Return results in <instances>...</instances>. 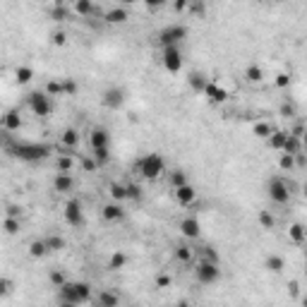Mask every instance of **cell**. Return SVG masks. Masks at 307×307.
<instances>
[{
	"instance_id": "cell-1",
	"label": "cell",
	"mask_w": 307,
	"mask_h": 307,
	"mask_svg": "<svg viewBox=\"0 0 307 307\" xmlns=\"http://www.w3.org/2000/svg\"><path fill=\"white\" fill-rule=\"evenodd\" d=\"M10 151H12L19 161L36 163V161H46V158L53 154V147H51V144H39V142H17V144H12Z\"/></svg>"
},
{
	"instance_id": "cell-2",
	"label": "cell",
	"mask_w": 307,
	"mask_h": 307,
	"mask_svg": "<svg viewBox=\"0 0 307 307\" xmlns=\"http://www.w3.org/2000/svg\"><path fill=\"white\" fill-rule=\"evenodd\" d=\"M94 295L91 286L87 281H67L63 288H58V300H65V302H75V305H84L89 302Z\"/></svg>"
},
{
	"instance_id": "cell-3",
	"label": "cell",
	"mask_w": 307,
	"mask_h": 307,
	"mask_svg": "<svg viewBox=\"0 0 307 307\" xmlns=\"http://www.w3.org/2000/svg\"><path fill=\"white\" fill-rule=\"evenodd\" d=\"M134 168H137V173L142 175L144 180H156V178H161L166 173V161L161 154H144L134 163Z\"/></svg>"
},
{
	"instance_id": "cell-4",
	"label": "cell",
	"mask_w": 307,
	"mask_h": 307,
	"mask_svg": "<svg viewBox=\"0 0 307 307\" xmlns=\"http://www.w3.org/2000/svg\"><path fill=\"white\" fill-rule=\"evenodd\" d=\"M27 106L34 115L39 118H48L53 113V99L46 94V91H29L27 94Z\"/></svg>"
},
{
	"instance_id": "cell-5",
	"label": "cell",
	"mask_w": 307,
	"mask_h": 307,
	"mask_svg": "<svg viewBox=\"0 0 307 307\" xmlns=\"http://www.w3.org/2000/svg\"><path fill=\"white\" fill-rule=\"evenodd\" d=\"M185 36H187V27H185V24H166L163 29L158 32L156 41L161 43V48H173V46H178Z\"/></svg>"
},
{
	"instance_id": "cell-6",
	"label": "cell",
	"mask_w": 307,
	"mask_h": 307,
	"mask_svg": "<svg viewBox=\"0 0 307 307\" xmlns=\"http://www.w3.org/2000/svg\"><path fill=\"white\" fill-rule=\"evenodd\" d=\"M267 195H269V199L274 202V204H278V206H284V204H288L291 202V185L284 180V178H271V180L267 182Z\"/></svg>"
},
{
	"instance_id": "cell-7",
	"label": "cell",
	"mask_w": 307,
	"mask_h": 307,
	"mask_svg": "<svg viewBox=\"0 0 307 307\" xmlns=\"http://www.w3.org/2000/svg\"><path fill=\"white\" fill-rule=\"evenodd\" d=\"M195 278H197V284H202V286L219 284V278H221L219 264H211V262L199 259L197 264H195Z\"/></svg>"
},
{
	"instance_id": "cell-8",
	"label": "cell",
	"mask_w": 307,
	"mask_h": 307,
	"mask_svg": "<svg viewBox=\"0 0 307 307\" xmlns=\"http://www.w3.org/2000/svg\"><path fill=\"white\" fill-rule=\"evenodd\" d=\"M63 216H65V223L67 226H72V228H79L82 223H84V209H82V202L79 199H67L65 202V211H63Z\"/></svg>"
},
{
	"instance_id": "cell-9",
	"label": "cell",
	"mask_w": 307,
	"mask_h": 307,
	"mask_svg": "<svg viewBox=\"0 0 307 307\" xmlns=\"http://www.w3.org/2000/svg\"><path fill=\"white\" fill-rule=\"evenodd\" d=\"M163 67L171 75H178V72L182 70V53H180V48L173 46V48H163Z\"/></svg>"
},
{
	"instance_id": "cell-10",
	"label": "cell",
	"mask_w": 307,
	"mask_h": 307,
	"mask_svg": "<svg viewBox=\"0 0 307 307\" xmlns=\"http://www.w3.org/2000/svg\"><path fill=\"white\" fill-rule=\"evenodd\" d=\"M101 101H103V106H106V108L120 110L123 106H125V91H123L120 87H108L106 91H103Z\"/></svg>"
},
{
	"instance_id": "cell-11",
	"label": "cell",
	"mask_w": 307,
	"mask_h": 307,
	"mask_svg": "<svg viewBox=\"0 0 307 307\" xmlns=\"http://www.w3.org/2000/svg\"><path fill=\"white\" fill-rule=\"evenodd\" d=\"M75 187H77V182H75L72 173H55V178H53V190L58 192V195H70Z\"/></svg>"
},
{
	"instance_id": "cell-12",
	"label": "cell",
	"mask_w": 307,
	"mask_h": 307,
	"mask_svg": "<svg viewBox=\"0 0 307 307\" xmlns=\"http://www.w3.org/2000/svg\"><path fill=\"white\" fill-rule=\"evenodd\" d=\"M180 233L187 240H197L199 235H202V223H199L195 216H185V219L180 221Z\"/></svg>"
},
{
	"instance_id": "cell-13",
	"label": "cell",
	"mask_w": 307,
	"mask_h": 307,
	"mask_svg": "<svg viewBox=\"0 0 307 307\" xmlns=\"http://www.w3.org/2000/svg\"><path fill=\"white\" fill-rule=\"evenodd\" d=\"M101 216H103V221H108V223H120V221L125 219V209H123L118 202H108V204L101 206Z\"/></svg>"
},
{
	"instance_id": "cell-14",
	"label": "cell",
	"mask_w": 307,
	"mask_h": 307,
	"mask_svg": "<svg viewBox=\"0 0 307 307\" xmlns=\"http://www.w3.org/2000/svg\"><path fill=\"white\" fill-rule=\"evenodd\" d=\"M89 144H91V151L110 147V134H108V130H106V127H94V130L89 132Z\"/></svg>"
},
{
	"instance_id": "cell-15",
	"label": "cell",
	"mask_w": 307,
	"mask_h": 307,
	"mask_svg": "<svg viewBox=\"0 0 307 307\" xmlns=\"http://www.w3.org/2000/svg\"><path fill=\"white\" fill-rule=\"evenodd\" d=\"M75 171V154L67 149H60L55 158V173H72Z\"/></svg>"
},
{
	"instance_id": "cell-16",
	"label": "cell",
	"mask_w": 307,
	"mask_h": 307,
	"mask_svg": "<svg viewBox=\"0 0 307 307\" xmlns=\"http://www.w3.org/2000/svg\"><path fill=\"white\" fill-rule=\"evenodd\" d=\"M175 199H178V204L180 206H192L197 202V190L192 187V185H182V187L173 190Z\"/></svg>"
},
{
	"instance_id": "cell-17",
	"label": "cell",
	"mask_w": 307,
	"mask_h": 307,
	"mask_svg": "<svg viewBox=\"0 0 307 307\" xmlns=\"http://www.w3.org/2000/svg\"><path fill=\"white\" fill-rule=\"evenodd\" d=\"M19 127H22V118H19V110H8L5 115H3V130L5 132H19Z\"/></svg>"
},
{
	"instance_id": "cell-18",
	"label": "cell",
	"mask_w": 307,
	"mask_h": 307,
	"mask_svg": "<svg viewBox=\"0 0 307 307\" xmlns=\"http://www.w3.org/2000/svg\"><path fill=\"white\" fill-rule=\"evenodd\" d=\"M204 94H206V99H209L211 103H223L226 99H228V91L221 87V84H216V82H209V84H206Z\"/></svg>"
},
{
	"instance_id": "cell-19",
	"label": "cell",
	"mask_w": 307,
	"mask_h": 307,
	"mask_svg": "<svg viewBox=\"0 0 307 307\" xmlns=\"http://www.w3.org/2000/svg\"><path fill=\"white\" fill-rule=\"evenodd\" d=\"M209 82H211V79L206 77V75H202V72H190V77H187L190 89H192V91H197V94H204Z\"/></svg>"
},
{
	"instance_id": "cell-20",
	"label": "cell",
	"mask_w": 307,
	"mask_h": 307,
	"mask_svg": "<svg viewBox=\"0 0 307 307\" xmlns=\"http://www.w3.org/2000/svg\"><path fill=\"white\" fill-rule=\"evenodd\" d=\"M288 134H291V132H286V130H274V132H271V137L267 139L269 149L281 151V154H284V147H286V142H288Z\"/></svg>"
},
{
	"instance_id": "cell-21",
	"label": "cell",
	"mask_w": 307,
	"mask_h": 307,
	"mask_svg": "<svg viewBox=\"0 0 307 307\" xmlns=\"http://www.w3.org/2000/svg\"><path fill=\"white\" fill-rule=\"evenodd\" d=\"M60 142H63V147L67 151H75L79 147V132L75 127H65L63 134H60Z\"/></svg>"
},
{
	"instance_id": "cell-22",
	"label": "cell",
	"mask_w": 307,
	"mask_h": 307,
	"mask_svg": "<svg viewBox=\"0 0 307 307\" xmlns=\"http://www.w3.org/2000/svg\"><path fill=\"white\" fill-rule=\"evenodd\" d=\"M96 305L99 307H120V295L115 291H101L96 295Z\"/></svg>"
},
{
	"instance_id": "cell-23",
	"label": "cell",
	"mask_w": 307,
	"mask_h": 307,
	"mask_svg": "<svg viewBox=\"0 0 307 307\" xmlns=\"http://www.w3.org/2000/svg\"><path fill=\"white\" fill-rule=\"evenodd\" d=\"M288 238H291V243H295V245H305L307 228L302 223H291V226H288Z\"/></svg>"
},
{
	"instance_id": "cell-24",
	"label": "cell",
	"mask_w": 307,
	"mask_h": 307,
	"mask_svg": "<svg viewBox=\"0 0 307 307\" xmlns=\"http://www.w3.org/2000/svg\"><path fill=\"white\" fill-rule=\"evenodd\" d=\"M127 17H130L127 15V10L118 5V8H110L108 12L103 15V19H106L108 24H123V22H127Z\"/></svg>"
},
{
	"instance_id": "cell-25",
	"label": "cell",
	"mask_w": 307,
	"mask_h": 307,
	"mask_svg": "<svg viewBox=\"0 0 307 307\" xmlns=\"http://www.w3.org/2000/svg\"><path fill=\"white\" fill-rule=\"evenodd\" d=\"M108 195H110V199L113 202H125L127 199V185L125 182H110L108 185Z\"/></svg>"
},
{
	"instance_id": "cell-26",
	"label": "cell",
	"mask_w": 307,
	"mask_h": 307,
	"mask_svg": "<svg viewBox=\"0 0 307 307\" xmlns=\"http://www.w3.org/2000/svg\"><path fill=\"white\" fill-rule=\"evenodd\" d=\"M173 254L180 264H192V262H195V250H192L190 245H178L173 250Z\"/></svg>"
},
{
	"instance_id": "cell-27",
	"label": "cell",
	"mask_w": 307,
	"mask_h": 307,
	"mask_svg": "<svg viewBox=\"0 0 307 307\" xmlns=\"http://www.w3.org/2000/svg\"><path fill=\"white\" fill-rule=\"evenodd\" d=\"M264 267H267V271H271V274H281L286 269V259L278 257V254H269L267 259H264Z\"/></svg>"
},
{
	"instance_id": "cell-28",
	"label": "cell",
	"mask_w": 307,
	"mask_h": 307,
	"mask_svg": "<svg viewBox=\"0 0 307 307\" xmlns=\"http://www.w3.org/2000/svg\"><path fill=\"white\" fill-rule=\"evenodd\" d=\"M43 240H46L48 254H53V252H60V250H65V238H63V235H58V233H51V235H46Z\"/></svg>"
},
{
	"instance_id": "cell-29",
	"label": "cell",
	"mask_w": 307,
	"mask_h": 307,
	"mask_svg": "<svg viewBox=\"0 0 307 307\" xmlns=\"http://www.w3.org/2000/svg\"><path fill=\"white\" fill-rule=\"evenodd\" d=\"M302 139L300 137H293V134H288V142H286L284 147V154H291V156H300L302 154Z\"/></svg>"
},
{
	"instance_id": "cell-30",
	"label": "cell",
	"mask_w": 307,
	"mask_h": 307,
	"mask_svg": "<svg viewBox=\"0 0 307 307\" xmlns=\"http://www.w3.org/2000/svg\"><path fill=\"white\" fill-rule=\"evenodd\" d=\"M72 10H75L77 15H82V17H89V15H96V12H99V8L91 5L89 0H77V3L72 5Z\"/></svg>"
},
{
	"instance_id": "cell-31",
	"label": "cell",
	"mask_w": 307,
	"mask_h": 307,
	"mask_svg": "<svg viewBox=\"0 0 307 307\" xmlns=\"http://www.w3.org/2000/svg\"><path fill=\"white\" fill-rule=\"evenodd\" d=\"M46 254H48L46 240H32V243H29V257L41 259V257H46Z\"/></svg>"
},
{
	"instance_id": "cell-32",
	"label": "cell",
	"mask_w": 307,
	"mask_h": 307,
	"mask_svg": "<svg viewBox=\"0 0 307 307\" xmlns=\"http://www.w3.org/2000/svg\"><path fill=\"white\" fill-rule=\"evenodd\" d=\"M127 267V254L125 252H113L108 259V269L110 271H120V269Z\"/></svg>"
},
{
	"instance_id": "cell-33",
	"label": "cell",
	"mask_w": 307,
	"mask_h": 307,
	"mask_svg": "<svg viewBox=\"0 0 307 307\" xmlns=\"http://www.w3.org/2000/svg\"><path fill=\"white\" fill-rule=\"evenodd\" d=\"M168 182H171V187L173 190H178V187H182V185H190V180H187V173L185 171H173V173L168 175Z\"/></svg>"
},
{
	"instance_id": "cell-34",
	"label": "cell",
	"mask_w": 307,
	"mask_h": 307,
	"mask_svg": "<svg viewBox=\"0 0 307 307\" xmlns=\"http://www.w3.org/2000/svg\"><path fill=\"white\" fill-rule=\"evenodd\" d=\"M51 99L53 96H65V87H63V79H51V82H46V89H43Z\"/></svg>"
},
{
	"instance_id": "cell-35",
	"label": "cell",
	"mask_w": 307,
	"mask_h": 307,
	"mask_svg": "<svg viewBox=\"0 0 307 307\" xmlns=\"http://www.w3.org/2000/svg\"><path fill=\"white\" fill-rule=\"evenodd\" d=\"M245 77H247V82L259 84L262 79H264V70H262L259 65H247V67H245Z\"/></svg>"
},
{
	"instance_id": "cell-36",
	"label": "cell",
	"mask_w": 307,
	"mask_h": 307,
	"mask_svg": "<svg viewBox=\"0 0 307 307\" xmlns=\"http://www.w3.org/2000/svg\"><path fill=\"white\" fill-rule=\"evenodd\" d=\"M199 259L211 262V264H221V259H219V252L214 250L211 245H204V247H199Z\"/></svg>"
},
{
	"instance_id": "cell-37",
	"label": "cell",
	"mask_w": 307,
	"mask_h": 307,
	"mask_svg": "<svg viewBox=\"0 0 307 307\" xmlns=\"http://www.w3.org/2000/svg\"><path fill=\"white\" fill-rule=\"evenodd\" d=\"M15 79L19 82V84H29V82L34 79V70L32 67H27V65H19V67L15 70Z\"/></svg>"
},
{
	"instance_id": "cell-38",
	"label": "cell",
	"mask_w": 307,
	"mask_h": 307,
	"mask_svg": "<svg viewBox=\"0 0 307 307\" xmlns=\"http://www.w3.org/2000/svg\"><path fill=\"white\" fill-rule=\"evenodd\" d=\"M271 132H274V127L269 125V123H257V125L252 127V134L257 137V139H269Z\"/></svg>"
},
{
	"instance_id": "cell-39",
	"label": "cell",
	"mask_w": 307,
	"mask_h": 307,
	"mask_svg": "<svg viewBox=\"0 0 307 307\" xmlns=\"http://www.w3.org/2000/svg\"><path fill=\"white\" fill-rule=\"evenodd\" d=\"M257 221H259V226L264 230H274V226H276V219H274V214L271 211H259Z\"/></svg>"
},
{
	"instance_id": "cell-40",
	"label": "cell",
	"mask_w": 307,
	"mask_h": 307,
	"mask_svg": "<svg viewBox=\"0 0 307 307\" xmlns=\"http://www.w3.org/2000/svg\"><path fill=\"white\" fill-rule=\"evenodd\" d=\"M48 281L53 284V288H63V286L67 284V278H65V274L60 271V269H51V274H48Z\"/></svg>"
},
{
	"instance_id": "cell-41",
	"label": "cell",
	"mask_w": 307,
	"mask_h": 307,
	"mask_svg": "<svg viewBox=\"0 0 307 307\" xmlns=\"http://www.w3.org/2000/svg\"><path fill=\"white\" fill-rule=\"evenodd\" d=\"M91 158L96 161V166H106L110 161V147H106V149H94L91 151Z\"/></svg>"
},
{
	"instance_id": "cell-42",
	"label": "cell",
	"mask_w": 307,
	"mask_h": 307,
	"mask_svg": "<svg viewBox=\"0 0 307 307\" xmlns=\"http://www.w3.org/2000/svg\"><path fill=\"white\" fill-rule=\"evenodd\" d=\"M19 219H12V216H5V223H3V228H5V233L8 235H17L19 233Z\"/></svg>"
},
{
	"instance_id": "cell-43",
	"label": "cell",
	"mask_w": 307,
	"mask_h": 307,
	"mask_svg": "<svg viewBox=\"0 0 307 307\" xmlns=\"http://www.w3.org/2000/svg\"><path fill=\"white\" fill-rule=\"evenodd\" d=\"M295 156H291V154H281V158H278V168L281 171H293L295 168Z\"/></svg>"
},
{
	"instance_id": "cell-44",
	"label": "cell",
	"mask_w": 307,
	"mask_h": 307,
	"mask_svg": "<svg viewBox=\"0 0 307 307\" xmlns=\"http://www.w3.org/2000/svg\"><path fill=\"white\" fill-rule=\"evenodd\" d=\"M171 284H173V276H168V274H158L156 278H154V288H158V291L168 288Z\"/></svg>"
},
{
	"instance_id": "cell-45",
	"label": "cell",
	"mask_w": 307,
	"mask_h": 307,
	"mask_svg": "<svg viewBox=\"0 0 307 307\" xmlns=\"http://www.w3.org/2000/svg\"><path fill=\"white\" fill-rule=\"evenodd\" d=\"M63 87H65V96H75L79 91V84L72 77H63Z\"/></svg>"
},
{
	"instance_id": "cell-46",
	"label": "cell",
	"mask_w": 307,
	"mask_h": 307,
	"mask_svg": "<svg viewBox=\"0 0 307 307\" xmlns=\"http://www.w3.org/2000/svg\"><path fill=\"white\" fill-rule=\"evenodd\" d=\"M127 199H134V202L142 199V187L137 182H127Z\"/></svg>"
},
{
	"instance_id": "cell-47",
	"label": "cell",
	"mask_w": 307,
	"mask_h": 307,
	"mask_svg": "<svg viewBox=\"0 0 307 307\" xmlns=\"http://www.w3.org/2000/svg\"><path fill=\"white\" fill-rule=\"evenodd\" d=\"M51 17H53V19H58V22H63V19H67V10H65L63 5H53V10H51Z\"/></svg>"
},
{
	"instance_id": "cell-48",
	"label": "cell",
	"mask_w": 307,
	"mask_h": 307,
	"mask_svg": "<svg viewBox=\"0 0 307 307\" xmlns=\"http://www.w3.org/2000/svg\"><path fill=\"white\" fill-rule=\"evenodd\" d=\"M276 87H278V89L291 87V75H288V72H281V75H276Z\"/></svg>"
},
{
	"instance_id": "cell-49",
	"label": "cell",
	"mask_w": 307,
	"mask_h": 307,
	"mask_svg": "<svg viewBox=\"0 0 307 307\" xmlns=\"http://www.w3.org/2000/svg\"><path fill=\"white\" fill-rule=\"evenodd\" d=\"M51 41H53L55 46H65V41H67V34H65V32H53V34H51Z\"/></svg>"
},
{
	"instance_id": "cell-50",
	"label": "cell",
	"mask_w": 307,
	"mask_h": 307,
	"mask_svg": "<svg viewBox=\"0 0 307 307\" xmlns=\"http://www.w3.org/2000/svg\"><path fill=\"white\" fill-rule=\"evenodd\" d=\"M281 115H284V118H293V115H295V106H291V103H281Z\"/></svg>"
},
{
	"instance_id": "cell-51",
	"label": "cell",
	"mask_w": 307,
	"mask_h": 307,
	"mask_svg": "<svg viewBox=\"0 0 307 307\" xmlns=\"http://www.w3.org/2000/svg\"><path fill=\"white\" fill-rule=\"evenodd\" d=\"M190 15H204V3H190Z\"/></svg>"
},
{
	"instance_id": "cell-52",
	"label": "cell",
	"mask_w": 307,
	"mask_h": 307,
	"mask_svg": "<svg viewBox=\"0 0 307 307\" xmlns=\"http://www.w3.org/2000/svg\"><path fill=\"white\" fill-rule=\"evenodd\" d=\"M10 293H12V281L3 278V295H10Z\"/></svg>"
},
{
	"instance_id": "cell-53",
	"label": "cell",
	"mask_w": 307,
	"mask_h": 307,
	"mask_svg": "<svg viewBox=\"0 0 307 307\" xmlns=\"http://www.w3.org/2000/svg\"><path fill=\"white\" fill-rule=\"evenodd\" d=\"M82 166H84L87 171H94V168H96V161H94V158H82Z\"/></svg>"
},
{
	"instance_id": "cell-54",
	"label": "cell",
	"mask_w": 307,
	"mask_h": 307,
	"mask_svg": "<svg viewBox=\"0 0 307 307\" xmlns=\"http://www.w3.org/2000/svg\"><path fill=\"white\" fill-rule=\"evenodd\" d=\"M288 291H291V295H295V298H298V293H300L298 281H291V284H288Z\"/></svg>"
},
{
	"instance_id": "cell-55",
	"label": "cell",
	"mask_w": 307,
	"mask_h": 307,
	"mask_svg": "<svg viewBox=\"0 0 307 307\" xmlns=\"http://www.w3.org/2000/svg\"><path fill=\"white\" fill-rule=\"evenodd\" d=\"M190 8V5H187V3H185V0H178V3H175V5H173V10H175V12H182V10H187Z\"/></svg>"
},
{
	"instance_id": "cell-56",
	"label": "cell",
	"mask_w": 307,
	"mask_h": 307,
	"mask_svg": "<svg viewBox=\"0 0 307 307\" xmlns=\"http://www.w3.org/2000/svg\"><path fill=\"white\" fill-rule=\"evenodd\" d=\"M58 307H79L75 302H65V300H58Z\"/></svg>"
},
{
	"instance_id": "cell-57",
	"label": "cell",
	"mask_w": 307,
	"mask_h": 307,
	"mask_svg": "<svg viewBox=\"0 0 307 307\" xmlns=\"http://www.w3.org/2000/svg\"><path fill=\"white\" fill-rule=\"evenodd\" d=\"M300 139H302V149H307V130L302 132V137H300Z\"/></svg>"
},
{
	"instance_id": "cell-58",
	"label": "cell",
	"mask_w": 307,
	"mask_h": 307,
	"mask_svg": "<svg viewBox=\"0 0 307 307\" xmlns=\"http://www.w3.org/2000/svg\"><path fill=\"white\" fill-rule=\"evenodd\" d=\"M173 307H190V302H187V300H180V302H175Z\"/></svg>"
},
{
	"instance_id": "cell-59",
	"label": "cell",
	"mask_w": 307,
	"mask_h": 307,
	"mask_svg": "<svg viewBox=\"0 0 307 307\" xmlns=\"http://www.w3.org/2000/svg\"><path fill=\"white\" fill-rule=\"evenodd\" d=\"M300 302H302V307H307V293L302 295V298H300Z\"/></svg>"
},
{
	"instance_id": "cell-60",
	"label": "cell",
	"mask_w": 307,
	"mask_h": 307,
	"mask_svg": "<svg viewBox=\"0 0 307 307\" xmlns=\"http://www.w3.org/2000/svg\"><path fill=\"white\" fill-rule=\"evenodd\" d=\"M302 195H305V199H307V182L302 185Z\"/></svg>"
},
{
	"instance_id": "cell-61",
	"label": "cell",
	"mask_w": 307,
	"mask_h": 307,
	"mask_svg": "<svg viewBox=\"0 0 307 307\" xmlns=\"http://www.w3.org/2000/svg\"><path fill=\"white\" fill-rule=\"evenodd\" d=\"M305 254H307V250H305Z\"/></svg>"
}]
</instances>
